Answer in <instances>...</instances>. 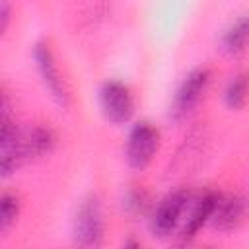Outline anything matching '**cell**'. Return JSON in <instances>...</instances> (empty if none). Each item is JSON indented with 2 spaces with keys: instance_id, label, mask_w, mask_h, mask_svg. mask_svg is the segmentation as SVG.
I'll list each match as a JSON object with an SVG mask.
<instances>
[{
  "instance_id": "6da1fadb",
  "label": "cell",
  "mask_w": 249,
  "mask_h": 249,
  "mask_svg": "<svg viewBox=\"0 0 249 249\" xmlns=\"http://www.w3.org/2000/svg\"><path fill=\"white\" fill-rule=\"evenodd\" d=\"M74 243L80 247H99L105 237V218L101 202L95 195L84 198L76 210L72 226Z\"/></svg>"
},
{
  "instance_id": "7a4b0ae2",
  "label": "cell",
  "mask_w": 249,
  "mask_h": 249,
  "mask_svg": "<svg viewBox=\"0 0 249 249\" xmlns=\"http://www.w3.org/2000/svg\"><path fill=\"white\" fill-rule=\"evenodd\" d=\"M158 148H160V130L154 124L142 121V123L134 124L128 132L126 148H124L126 163L132 169L140 171L150 165Z\"/></svg>"
},
{
  "instance_id": "3957f363",
  "label": "cell",
  "mask_w": 249,
  "mask_h": 249,
  "mask_svg": "<svg viewBox=\"0 0 249 249\" xmlns=\"http://www.w3.org/2000/svg\"><path fill=\"white\" fill-rule=\"evenodd\" d=\"M99 107L109 123L124 124L134 115V97L123 82L109 80L99 89Z\"/></svg>"
},
{
  "instance_id": "277c9868",
  "label": "cell",
  "mask_w": 249,
  "mask_h": 249,
  "mask_svg": "<svg viewBox=\"0 0 249 249\" xmlns=\"http://www.w3.org/2000/svg\"><path fill=\"white\" fill-rule=\"evenodd\" d=\"M208 84H210V70L208 68H196V70L189 72L187 78L181 82V86L175 91L169 115L175 121L185 119L187 115H191L193 109L198 105L202 93L206 91Z\"/></svg>"
},
{
  "instance_id": "5b68a950",
  "label": "cell",
  "mask_w": 249,
  "mask_h": 249,
  "mask_svg": "<svg viewBox=\"0 0 249 249\" xmlns=\"http://www.w3.org/2000/svg\"><path fill=\"white\" fill-rule=\"evenodd\" d=\"M187 202H189V193L183 191V189L165 195L158 202V206L152 214V220H150L152 235L161 237V239L169 237L175 231V228L181 220V214L187 208Z\"/></svg>"
},
{
  "instance_id": "8992f818",
  "label": "cell",
  "mask_w": 249,
  "mask_h": 249,
  "mask_svg": "<svg viewBox=\"0 0 249 249\" xmlns=\"http://www.w3.org/2000/svg\"><path fill=\"white\" fill-rule=\"evenodd\" d=\"M33 60L37 66V72L45 84V88L49 89V93L53 95V99L60 105V107H68L70 103V95L64 88V82L60 78V72L56 68L54 62V54L51 51V47L47 43H37L33 47Z\"/></svg>"
},
{
  "instance_id": "52a82bcc",
  "label": "cell",
  "mask_w": 249,
  "mask_h": 249,
  "mask_svg": "<svg viewBox=\"0 0 249 249\" xmlns=\"http://www.w3.org/2000/svg\"><path fill=\"white\" fill-rule=\"evenodd\" d=\"M245 200L241 196L230 195V196H218V202L214 206V212L210 216V226L218 231H231L239 228V224L245 220Z\"/></svg>"
},
{
  "instance_id": "ba28073f",
  "label": "cell",
  "mask_w": 249,
  "mask_h": 249,
  "mask_svg": "<svg viewBox=\"0 0 249 249\" xmlns=\"http://www.w3.org/2000/svg\"><path fill=\"white\" fill-rule=\"evenodd\" d=\"M21 146H23V156L27 160H37L53 152L56 146V134L51 126L37 124L33 128H27L21 132Z\"/></svg>"
},
{
  "instance_id": "9c48e42d",
  "label": "cell",
  "mask_w": 249,
  "mask_h": 249,
  "mask_svg": "<svg viewBox=\"0 0 249 249\" xmlns=\"http://www.w3.org/2000/svg\"><path fill=\"white\" fill-rule=\"evenodd\" d=\"M218 196L220 195H216V193H206L202 198L196 200L193 212L187 216V222L181 228V233H179L181 241H191L193 237H196V233L202 230V226H206L210 222V216L214 212Z\"/></svg>"
},
{
  "instance_id": "30bf717a",
  "label": "cell",
  "mask_w": 249,
  "mask_h": 249,
  "mask_svg": "<svg viewBox=\"0 0 249 249\" xmlns=\"http://www.w3.org/2000/svg\"><path fill=\"white\" fill-rule=\"evenodd\" d=\"M222 51L230 56L241 54L249 47V16L237 18L222 35Z\"/></svg>"
},
{
  "instance_id": "8fae6325",
  "label": "cell",
  "mask_w": 249,
  "mask_h": 249,
  "mask_svg": "<svg viewBox=\"0 0 249 249\" xmlns=\"http://www.w3.org/2000/svg\"><path fill=\"white\" fill-rule=\"evenodd\" d=\"M247 93H249V76L235 74L224 89V101L231 111H239L247 101Z\"/></svg>"
},
{
  "instance_id": "7c38bea8",
  "label": "cell",
  "mask_w": 249,
  "mask_h": 249,
  "mask_svg": "<svg viewBox=\"0 0 249 249\" xmlns=\"http://www.w3.org/2000/svg\"><path fill=\"white\" fill-rule=\"evenodd\" d=\"M19 206H21V202L16 193H10V191L2 193V196H0V231L2 233L8 231V228L18 220Z\"/></svg>"
},
{
  "instance_id": "4fadbf2b",
  "label": "cell",
  "mask_w": 249,
  "mask_h": 249,
  "mask_svg": "<svg viewBox=\"0 0 249 249\" xmlns=\"http://www.w3.org/2000/svg\"><path fill=\"white\" fill-rule=\"evenodd\" d=\"M126 208H130L132 212H140V210L144 208V195H142V193H130V195H128Z\"/></svg>"
},
{
  "instance_id": "5bb4252c",
  "label": "cell",
  "mask_w": 249,
  "mask_h": 249,
  "mask_svg": "<svg viewBox=\"0 0 249 249\" xmlns=\"http://www.w3.org/2000/svg\"><path fill=\"white\" fill-rule=\"evenodd\" d=\"M10 23V4L8 0H2V8H0V31L4 33L8 29Z\"/></svg>"
}]
</instances>
